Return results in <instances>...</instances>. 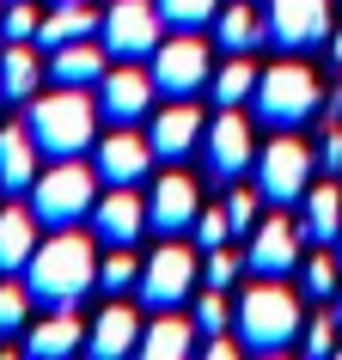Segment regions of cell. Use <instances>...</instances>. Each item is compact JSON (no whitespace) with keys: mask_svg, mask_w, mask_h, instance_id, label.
I'll list each match as a JSON object with an SVG mask.
<instances>
[{"mask_svg":"<svg viewBox=\"0 0 342 360\" xmlns=\"http://www.w3.org/2000/svg\"><path fill=\"white\" fill-rule=\"evenodd\" d=\"M202 110H196L190 98H171L165 110L153 116V153L159 159H184V153H196V141H202Z\"/></svg>","mask_w":342,"mask_h":360,"instance_id":"17","label":"cell"},{"mask_svg":"<svg viewBox=\"0 0 342 360\" xmlns=\"http://www.w3.org/2000/svg\"><path fill=\"white\" fill-rule=\"evenodd\" d=\"M37 208H0V275H19L37 257Z\"/></svg>","mask_w":342,"mask_h":360,"instance_id":"20","label":"cell"},{"mask_svg":"<svg viewBox=\"0 0 342 360\" xmlns=\"http://www.w3.org/2000/svg\"><path fill=\"white\" fill-rule=\"evenodd\" d=\"M305 293L312 300H330L336 293V257H312L305 263Z\"/></svg>","mask_w":342,"mask_h":360,"instance_id":"36","label":"cell"},{"mask_svg":"<svg viewBox=\"0 0 342 360\" xmlns=\"http://www.w3.org/2000/svg\"><path fill=\"white\" fill-rule=\"evenodd\" d=\"M318 98H324V86L305 61H275L257 79V116H263L269 129H300L305 116L318 110Z\"/></svg>","mask_w":342,"mask_h":360,"instance_id":"5","label":"cell"},{"mask_svg":"<svg viewBox=\"0 0 342 360\" xmlns=\"http://www.w3.org/2000/svg\"><path fill=\"white\" fill-rule=\"evenodd\" d=\"M80 342H86V330H80L74 311H49V318L25 336V354H37V360H61V354H74Z\"/></svg>","mask_w":342,"mask_h":360,"instance_id":"26","label":"cell"},{"mask_svg":"<svg viewBox=\"0 0 342 360\" xmlns=\"http://www.w3.org/2000/svg\"><path fill=\"white\" fill-rule=\"evenodd\" d=\"M196 330H202V336L232 330V300H227V287H208V293L196 300Z\"/></svg>","mask_w":342,"mask_h":360,"instance_id":"30","label":"cell"},{"mask_svg":"<svg viewBox=\"0 0 342 360\" xmlns=\"http://www.w3.org/2000/svg\"><path fill=\"white\" fill-rule=\"evenodd\" d=\"M159 159L153 153V134H110V141H98V177L104 184H141L147 177V165Z\"/></svg>","mask_w":342,"mask_h":360,"instance_id":"16","label":"cell"},{"mask_svg":"<svg viewBox=\"0 0 342 360\" xmlns=\"http://www.w3.org/2000/svg\"><path fill=\"white\" fill-rule=\"evenodd\" d=\"M37 25L43 13L31 0H6V43H37Z\"/></svg>","mask_w":342,"mask_h":360,"instance_id":"32","label":"cell"},{"mask_svg":"<svg viewBox=\"0 0 342 360\" xmlns=\"http://www.w3.org/2000/svg\"><path fill=\"white\" fill-rule=\"evenodd\" d=\"M104 61H110V49L98 37H74V43H61V49H49V74L61 86H98L104 79Z\"/></svg>","mask_w":342,"mask_h":360,"instance_id":"19","label":"cell"},{"mask_svg":"<svg viewBox=\"0 0 342 360\" xmlns=\"http://www.w3.org/2000/svg\"><path fill=\"white\" fill-rule=\"evenodd\" d=\"M25 305H31V287L0 281V336H13V330L25 323Z\"/></svg>","mask_w":342,"mask_h":360,"instance_id":"34","label":"cell"},{"mask_svg":"<svg viewBox=\"0 0 342 360\" xmlns=\"http://www.w3.org/2000/svg\"><path fill=\"white\" fill-rule=\"evenodd\" d=\"M227 220H232V232H251V226H257V195H251V190H232L227 195Z\"/></svg>","mask_w":342,"mask_h":360,"instance_id":"37","label":"cell"},{"mask_svg":"<svg viewBox=\"0 0 342 360\" xmlns=\"http://www.w3.org/2000/svg\"><path fill=\"white\" fill-rule=\"evenodd\" d=\"M305 354H336V323H330V318L305 323Z\"/></svg>","mask_w":342,"mask_h":360,"instance_id":"38","label":"cell"},{"mask_svg":"<svg viewBox=\"0 0 342 360\" xmlns=\"http://www.w3.org/2000/svg\"><path fill=\"white\" fill-rule=\"evenodd\" d=\"M0 43H6V13H0Z\"/></svg>","mask_w":342,"mask_h":360,"instance_id":"41","label":"cell"},{"mask_svg":"<svg viewBox=\"0 0 342 360\" xmlns=\"http://www.w3.org/2000/svg\"><path fill=\"white\" fill-rule=\"evenodd\" d=\"M74 37H98V6H86V0H61L56 13H43L37 49H61V43H74Z\"/></svg>","mask_w":342,"mask_h":360,"instance_id":"23","label":"cell"},{"mask_svg":"<svg viewBox=\"0 0 342 360\" xmlns=\"http://www.w3.org/2000/svg\"><path fill=\"white\" fill-rule=\"evenodd\" d=\"M245 263L257 269V275H275V281L300 263V232H293V220H287V214H269L263 226L251 232V257H245Z\"/></svg>","mask_w":342,"mask_h":360,"instance_id":"15","label":"cell"},{"mask_svg":"<svg viewBox=\"0 0 342 360\" xmlns=\"http://www.w3.org/2000/svg\"><path fill=\"white\" fill-rule=\"evenodd\" d=\"M196 214H202L196 177H184V171H165V177L153 184V195H147V220H153V232L177 238V232H190V226H196Z\"/></svg>","mask_w":342,"mask_h":360,"instance_id":"12","label":"cell"},{"mask_svg":"<svg viewBox=\"0 0 342 360\" xmlns=\"http://www.w3.org/2000/svg\"><path fill=\"white\" fill-rule=\"evenodd\" d=\"M336 354H342V348H336Z\"/></svg>","mask_w":342,"mask_h":360,"instance_id":"43","label":"cell"},{"mask_svg":"<svg viewBox=\"0 0 342 360\" xmlns=\"http://www.w3.org/2000/svg\"><path fill=\"white\" fill-rule=\"evenodd\" d=\"M98 104L86 98V86H61V92H43L31 98V110H25V129L37 141L43 159H80V153L92 147L98 134Z\"/></svg>","mask_w":342,"mask_h":360,"instance_id":"2","label":"cell"},{"mask_svg":"<svg viewBox=\"0 0 342 360\" xmlns=\"http://www.w3.org/2000/svg\"><path fill=\"white\" fill-rule=\"evenodd\" d=\"M336 318H342V300H336Z\"/></svg>","mask_w":342,"mask_h":360,"instance_id":"42","label":"cell"},{"mask_svg":"<svg viewBox=\"0 0 342 360\" xmlns=\"http://www.w3.org/2000/svg\"><path fill=\"white\" fill-rule=\"evenodd\" d=\"M153 92H159V86H153L147 68H104V79H98V110L129 129L134 116H147Z\"/></svg>","mask_w":342,"mask_h":360,"instance_id":"14","label":"cell"},{"mask_svg":"<svg viewBox=\"0 0 342 360\" xmlns=\"http://www.w3.org/2000/svg\"><path fill=\"white\" fill-rule=\"evenodd\" d=\"M300 208H305V238H312V245L342 238V190L336 184H312V190L300 195Z\"/></svg>","mask_w":342,"mask_h":360,"instance_id":"25","label":"cell"},{"mask_svg":"<svg viewBox=\"0 0 342 360\" xmlns=\"http://www.w3.org/2000/svg\"><path fill=\"white\" fill-rule=\"evenodd\" d=\"M86 348H92L98 360H122L141 348V318H134V305H104L98 311V323L86 330Z\"/></svg>","mask_w":342,"mask_h":360,"instance_id":"18","label":"cell"},{"mask_svg":"<svg viewBox=\"0 0 342 360\" xmlns=\"http://www.w3.org/2000/svg\"><path fill=\"white\" fill-rule=\"evenodd\" d=\"M318 165L342 171V129H330V134H324V147H318Z\"/></svg>","mask_w":342,"mask_h":360,"instance_id":"40","label":"cell"},{"mask_svg":"<svg viewBox=\"0 0 342 360\" xmlns=\"http://www.w3.org/2000/svg\"><path fill=\"white\" fill-rule=\"evenodd\" d=\"M159 13H165V25H177V31H196V25L220 19V0H159Z\"/></svg>","mask_w":342,"mask_h":360,"instance_id":"31","label":"cell"},{"mask_svg":"<svg viewBox=\"0 0 342 360\" xmlns=\"http://www.w3.org/2000/svg\"><path fill=\"white\" fill-rule=\"evenodd\" d=\"M232 330L251 354H281L300 336V300L275 275H263L257 287H245V300H232Z\"/></svg>","mask_w":342,"mask_h":360,"instance_id":"3","label":"cell"},{"mask_svg":"<svg viewBox=\"0 0 342 360\" xmlns=\"http://www.w3.org/2000/svg\"><path fill=\"white\" fill-rule=\"evenodd\" d=\"M220 49H232V56H251L257 43H263V31H269V13H257L251 0H239V6H220Z\"/></svg>","mask_w":342,"mask_h":360,"instance_id":"27","label":"cell"},{"mask_svg":"<svg viewBox=\"0 0 342 360\" xmlns=\"http://www.w3.org/2000/svg\"><path fill=\"white\" fill-rule=\"evenodd\" d=\"M159 25H165V13H159V0H116L110 13H104V49H110L116 61H141L159 49Z\"/></svg>","mask_w":342,"mask_h":360,"instance_id":"9","label":"cell"},{"mask_svg":"<svg viewBox=\"0 0 342 360\" xmlns=\"http://www.w3.org/2000/svg\"><path fill=\"white\" fill-rule=\"evenodd\" d=\"M43 86V61H37V43H6L0 49V98L13 104H31Z\"/></svg>","mask_w":342,"mask_h":360,"instance_id":"21","label":"cell"},{"mask_svg":"<svg viewBox=\"0 0 342 360\" xmlns=\"http://www.w3.org/2000/svg\"><path fill=\"white\" fill-rule=\"evenodd\" d=\"M202 147H208V171L214 177H245V165H257V141H251V122L232 104H220V116H214L208 129H202Z\"/></svg>","mask_w":342,"mask_h":360,"instance_id":"10","label":"cell"},{"mask_svg":"<svg viewBox=\"0 0 342 360\" xmlns=\"http://www.w3.org/2000/svg\"><path fill=\"white\" fill-rule=\"evenodd\" d=\"M141 281V263L129 257V245H110V257L98 263V287L104 293H122V287H134Z\"/></svg>","mask_w":342,"mask_h":360,"instance_id":"29","label":"cell"},{"mask_svg":"<svg viewBox=\"0 0 342 360\" xmlns=\"http://www.w3.org/2000/svg\"><path fill=\"white\" fill-rule=\"evenodd\" d=\"M37 141H31V129H0V190H31L37 184Z\"/></svg>","mask_w":342,"mask_h":360,"instance_id":"22","label":"cell"},{"mask_svg":"<svg viewBox=\"0 0 342 360\" xmlns=\"http://www.w3.org/2000/svg\"><path fill=\"white\" fill-rule=\"evenodd\" d=\"M147 226L153 220H147V202L134 195V184H110V195L92 202V232L104 245H134Z\"/></svg>","mask_w":342,"mask_h":360,"instance_id":"13","label":"cell"},{"mask_svg":"<svg viewBox=\"0 0 342 360\" xmlns=\"http://www.w3.org/2000/svg\"><path fill=\"white\" fill-rule=\"evenodd\" d=\"M312 165H318V153L305 147V141H293V129H281L263 153H257V190H263L269 202L293 208V202L312 190Z\"/></svg>","mask_w":342,"mask_h":360,"instance_id":"6","label":"cell"},{"mask_svg":"<svg viewBox=\"0 0 342 360\" xmlns=\"http://www.w3.org/2000/svg\"><path fill=\"white\" fill-rule=\"evenodd\" d=\"M25 287H31V300L49 305V311H74V305L98 287V250H92V238H80L74 226H61L56 238L37 245V257L25 263Z\"/></svg>","mask_w":342,"mask_h":360,"instance_id":"1","label":"cell"},{"mask_svg":"<svg viewBox=\"0 0 342 360\" xmlns=\"http://www.w3.org/2000/svg\"><path fill=\"white\" fill-rule=\"evenodd\" d=\"M202 275H208V287H232V281H239V257H232L227 245L202 250Z\"/></svg>","mask_w":342,"mask_h":360,"instance_id":"35","label":"cell"},{"mask_svg":"<svg viewBox=\"0 0 342 360\" xmlns=\"http://www.w3.org/2000/svg\"><path fill=\"white\" fill-rule=\"evenodd\" d=\"M98 202V184H92V165H80V159H56L49 171H37V184H31V208H37L43 226H74L86 220Z\"/></svg>","mask_w":342,"mask_h":360,"instance_id":"4","label":"cell"},{"mask_svg":"<svg viewBox=\"0 0 342 360\" xmlns=\"http://www.w3.org/2000/svg\"><path fill=\"white\" fill-rule=\"evenodd\" d=\"M232 354H245V342H239V330H220V336H208V360H232Z\"/></svg>","mask_w":342,"mask_h":360,"instance_id":"39","label":"cell"},{"mask_svg":"<svg viewBox=\"0 0 342 360\" xmlns=\"http://www.w3.org/2000/svg\"><path fill=\"white\" fill-rule=\"evenodd\" d=\"M153 86L165 98H190L202 92V86H214V56H208V43L196 37V31H177V37H165L159 49H153Z\"/></svg>","mask_w":342,"mask_h":360,"instance_id":"7","label":"cell"},{"mask_svg":"<svg viewBox=\"0 0 342 360\" xmlns=\"http://www.w3.org/2000/svg\"><path fill=\"white\" fill-rule=\"evenodd\" d=\"M196 269H202V257H196L190 245H159L147 257V269H141V305H153V311H177V305L196 293Z\"/></svg>","mask_w":342,"mask_h":360,"instance_id":"8","label":"cell"},{"mask_svg":"<svg viewBox=\"0 0 342 360\" xmlns=\"http://www.w3.org/2000/svg\"><path fill=\"white\" fill-rule=\"evenodd\" d=\"M196 336H202V330H196L190 318H177V311H159V318L141 330V354H147V360H184V354L196 348Z\"/></svg>","mask_w":342,"mask_h":360,"instance_id":"24","label":"cell"},{"mask_svg":"<svg viewBox=\"0 0 342 360\" xmlns=\"http://www.w3.org/2000/svg\"><path fill=\"white\" fill-rule=\"evenodd\" d=\"M257 68H251V56H232V61H220V68H214V104H232V110H239V104H245V98H257Z\"/></svg>","mask_w":342,"mask_h":360,"instance_id":"28","label":"cell"},{"mask_svg":"<svg viewBox=\"0 0 342 360\" xmlns=\"http://www.w3.org/2000/svg\"><path fill=\"white\" fill-rule=\"evenodd\" d=\"M190 232H196V245H202V250H220V245H227V232H232V220H227V202H220V208H202Z\"/></svg>","mask_w":342,"mask_h":360,"instance_id":"33","label":"cell"},{"mask_svg":"<svg viewBox=\"0 0 342 360\" xmlns=\"http://www.w3.org/2000/svg\"><path fill=\"white\" fill-rule=\"evenodd\" d=\"M269 37L281 49H312L330 37V0H269Z\"/></svg>","mask_w":342,"mask_h":360,"instance_id":"11","label":"cell"}]
</instances>
